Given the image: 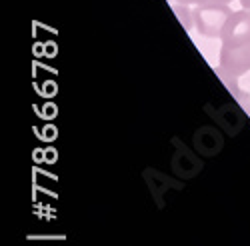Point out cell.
Listing matches in <instances>:
<instances>
[{
  "label": "cell",
  "instance_id": "cell-6",
  "mask_svg": "<svg viewBox=\"0 0 250 246\" xmlns=\"http://www.w3.org/2000/svg\"><path fill=\"white\" fill-rule=\"evenodd\" d=\"M210 2H212V4H230L232 0H210Z\"/></svg>",
  "mask_w": 250,
  "mask_h": 246
},
{
  "label": "cell",
  "instance_id": "cell-3",
  "mask_svg": "<svg viewBox=\"0 0 250 246\" xmlns=\"http://www.w3.org/2000/svg\"><path fill=\"white\" fill-rule=\"evenodd\" d=\"M222 44H242L250 40V10H236L226 20L220 34Z\"/></svg>",
  "mask_w": 250,
  "mask_h": 246
},
{
  "label": "cell",
  "instance_id": "cell-1",
  "mask_svg": "<svg viewBox=\"0 0 250 246\" xmlns=\"http://www.w3.org/2000/svg\"><path fill=\"white\" fill-rule=\"evenodd\" d=\"M232 10L228 4H200L194 6V28L206 38H220L226 20Z\"/></svg>",
  "mask_w": 250,
  "mask_h": 246
},
{
  "label": "cell",
  "instance_id": "cell-7",
  "mask_svg": "<svg viewBox=\"0 0 250 246\" xmlns=\"http://www.w3.org/2000/svg\"><path fill=\"white\" fill-rule=\"evenodd\" d=\"M240 6H242L244 10H250V0H240Z\"/></svg>",
  "mask_w": 250,
  "mask_h": 246
},
{
  "label": "cell",
  "instance_id": "cell-5",
  "mask_svg": "<svg viewBox=\"0 0 250 246\" xmlns=\"http://www.w3.org/2000/svg\"><path fill=\"white\" fill-rule=\"evenodd\" d=\"M178 4H188V6H200V4H210V0H172Z\"/></svg>",
  "mask_w": 250,
  "mask_h": 246
},
{
  "label": "cell",
  "instance_id": "cell-4",
  "mask_svg": "<svg viewBox=\"0 0 250 246\" xmlns=\"http://www.w3.org/2000/svg\"><path fill=\"white\" fill-rule=\"evenodd\" d=\"M174 14L178 16V20H180V24L186 28V30H190L192 26H194V8H190L188 4H178V2H174Z\"/></svg>",
  "mask_w": 250,
  "mask_h": 246
},
{
  "label": "cell",
  "instance_id": "cell-2",
  "mask_svg": "<svg viewBox=\"0 0 250 246\" xmlns=\"http://www.w3.org/2000/svg\"><path fill=\"white\" fill-rule=\"evenodd\" d=\"M218 68L232 76H242L250 70V40L242 44H222Z\"/></svg>",
  "mask_w": 250,
  "mask_h": 246
},
{
  "label": "cell",
  "instance_id": "cell-8",
  "mask_svg": "<svg viewBox=\"0 0 250 246\" xmlns=\"http://www.w3.org/2000/svg\"><path fill=\"white\" fill-rule=\"evenodd\" d=\"M248 114H250V112H248Z\"/></svg>",
  "mask_w": 250,
  "mask_h": 246
}]
</instances>
